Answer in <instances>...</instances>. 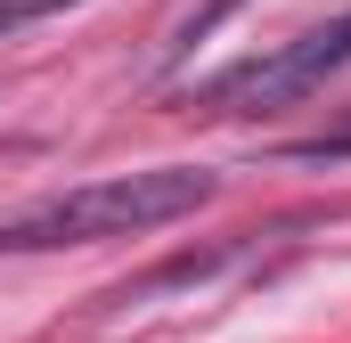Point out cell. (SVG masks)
<instances>
[{"mask_svg": "<svg viewBox=\"0 0 351 343\" xmlns=\"http://www.w3.org/2000/svg\"><path fill=\"white\" fill-rule=\"evenodd\" d=\"M351 66V16H327V25H311L302 41H286V49H269V58H245V66H229V74H213V82L196 90V106H213V115H237V106H294V98H311V90L327 82V74H343Z\"/></svg>", "mask_w": 351, "mask_h": 343, "instance_id": "obj_2", "label": "cell"}, {"mask_svg": "<svg viewBox=\"0 0 351 343\" xmlns=\"http://www.w3.org/2000/svg\"><path fill=\"white\" fill-rule=\"evenodd\" d=\"M213 196V172L196 164H156V172H114V180H90L66 188L16 221H0V254H58V246H98V237H147L180 213H196Z\"/></svg>", "mask_w": 351, "mask_h": 343, "instance_id": "obj_1", "label": "cell"}, {"mask_svg": "<svg viewBox=\"0 0 351 343\" xmlns=\"http://www.w3.org/2000/svg\"><path fill=\"white\" fill-rule=\"evenodd\" d=\"M294 156H302V164H335V156H351V123H343V131H327V139H302Z\"/></svg>", "mask_w": 351, "mask_h": 343, "instance_id": "obj_5", "label": "cell"}, {"mask_svg": "<svg viewBox=\"0 0 351 343\" xmlns=\"http://www.w3.org/2000/svg\"><path fill=\"white\" fill-rule=\"evenodd\" d=\"M237 8H245V0H204V8H196V16L180 25V41H172V49H196V41H204V33H221V25H229Z\"/></svg>", "mask_w": 351, "mask_h": 343, "instance_id": "obj_3", "label": "cell"}, {"mask_svg": "<svg viewBox=\"0 0 351 343\" xmlns=\"http://www.w3.org/2000/svg\"><path fill=\"white\" fill-rule=\"evenodd\" d=\"M58 8H74V0H0V41H8V33H25L33 16H58Z\"/></svg>", "mask_w": 351, "mask_h": 343, "instance_id": "obj_4", "label": "cell"}]
</instances>
